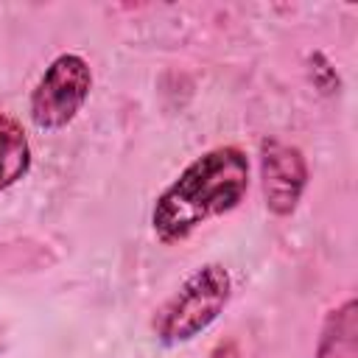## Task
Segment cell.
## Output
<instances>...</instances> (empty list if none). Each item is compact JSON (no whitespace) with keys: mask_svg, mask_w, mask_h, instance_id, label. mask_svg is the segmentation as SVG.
<instances>
[{"mask_svg":"<svg viewBox=\"0 0 358 358\" xmlns=\"http://www.w3.org/2000/svg\"><path fill=\"white\" fill-rule=\"evenodd\" d=\"M0 350H3V324H0Z\"/></svg>","mask_w":358,"mask_h":358,"instance_id":"ba28073f","label":"cell"},{"mask_svg":"<svg viewBox=\"0 0 358 358\" xmlns=\"http://www.w3.org/2000/svg\"><path fill=\"white\" fill-rule=\"evenodd\" d=\"M31 168V143L20 120L0 112V193L17 185Z\"/></svg>","mask_w":358,"mask_h":358,"instance_id":"8992f818","label":"cell"},{"mask_svg":"<svg viewBox=\"0 0 358 358\" xmlns=\"http://www.w3.org/2000/svg\"><path fill=\"white\" fill-rule=\"evenodd\" d=\"M229 294H232L229 271L221 263H204L154 313L151 327L157 341L173 347L196 338L224 313Z\"/></svg>","mask_w":358,"mask_h":358,"instance_id":"7a4b0ae2","label":"cell"},{"mask_svg":"<svg viewBox=\"0 0 358 358\" xmlns=\"http://www.w3.org/2000/svg\"><path fill=\"white\" fill-rule=\"evenodd\" d=\"M207 358H241V347H238L235 338H221V341L210 350Z\"/></svg>","mask_w":358,"mask_h":358,"instance_id":"52a82bcc","label":"cell"},{"mask_svg":"<svg viewBox=\"0 0 358 358\" xmlns=\"http://www.w3.org/2000/svg\"><path fill=\"white\" fill-rule=\"evenodd\" d=\"M358 305L355 299H344L333 308L322 324L316 358H358Z\"/></svg>","mask_w":358,"mask_h":358,"instance_id":"5b68a950","label":"cell"},{"mask_svg":"<svg viewBox=\"0 0 358 358\" xmlns=\"http://www.w3.org/2000/svg\"><path fill=\"white\" fill-rule=\"evenodd\" d=\"M92 90V70L78 53L56 56L31 92V120L45 131H59L76 120Z\"/></svg>","mask_w":358,"mask_h":358,"instance_id":"3957f363","label":"cell"},{"mask_svg":"<svg viewBox=\"0 0 358 358\" xmlns=\"http://www.w3.org/2000/svg\"><path fill=\"white\" fill-rule=\"evenodd\" d=\"M260 182L268 213L291 215L308 185V165L302 151L277 137H266L260 143Z\"/></svg>","mask_w":358,"mask_h":358,"instance_id":"277c9868","label":"cell"},{"mask_svg":"<svg viewBox=\"0 0 358 358\" xmlns=\"http://www.w3.org/2000/svg\"><path fill=\"white\" fill-rule=\"evenodd\" d=\"M249 190V159L238 145H215L196 157L157 199L151 229L162 243H179L210 218L232 213Z\"/></svg>","mask_w":358,"mask_h":358,"instance_id":"6da1fadb","label":"cell"}]
</instances>
